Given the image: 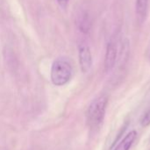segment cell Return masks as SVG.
<instances>
[{
  "mask_svg": "<svg viewBox=\"0 0 150 150\" xmlns=\"http://www.w3.org/2000/svg\"><path fill=\"white\" fill-rule=\"evenodd\" d=\"M140 123L142 127H148L150 126V108L142 116Z\"/></svg>",
  "mask_w": 150,
  "mask_h": 150,
  "instance_id": "7",
  "label": "cell"
},
{
  "mask_svg": "<svg viewBox=\"0 0 150 150\" xmlns=\"http://www.w3.org/2000/svg\"><path fill=\"white\" fill-rule=\"evenodd\" d=\"M136 138H137V132L134 130L130 131L113 150H129L134 145Z\"/></svg>",
  "mask_w": 150,
  "mask_h": 150,
  "instance_id": "5",
  "label": "cell"
},
{
  "mask_svg": "<svg viewBox=\"0 0 150 150\" xmlns=\"http://www.w3.org/2000/svg\"><path fill=\"white\" fill-rule=\"evenodd\" d=\"M148 7H149V0H136L135 11L137 19L140 24H142L148 14Z\"/></svg>",
  "mask_w": 150,
  "mask_h": 150,
  "instance_id": "6",
  "label": "cell"
},
{
  "mask_svg": "<svg viewBox=\"0 0 150 150\" xmlns=\"http://www.w3.org/2000/svg\"><path fill=\"white\" fill-rule=\"evenodd\" d=\"M58 2H59L60 4H65L68 2V0H58Z\"/></svg>",
  "mask_w": 150,
  "mask_h": 150,
  "instance_id": "8",
  "label": "cell"
},
{
  "mask_svg": "<svg viewBox=\"0 0 150 150\" xmlns=\"http://www.w3.org/2000/svg\"><path fill=\"white\" fill-rule=\"evenodd\" d=\"M78 59L80 69L83 73H88L92 67V55L91 49L86 44H80L78 47Z\"/></svg>",
  "mask_w": 150,
  "mask_h": 150,
  "instance_id": "3",
  "label": "cell"
},
{
  "mask_svg": "<svg viewBox=\"0 0 150 150\" xmlns=\"http://www.w3.org/2000/svg\"><path fill=\"white\" fill-rule=\"evenodd\" d=\"M117 55H118L117 43L114 40L112 39L107 43V46H106L105 62H104L105 72H109L114 68L116 65V61H117Z\"/></svg>",
  "mask_w": 150,
  "mask_h": 150,
  "instance_id": "4",
  "label": "cell"
},
{
  "mask_svg": "<svg viewBox=\"0 0 150 150\" xmlns=\"http://www.w3.org/2000/svg\"><path fill=\"white\" fill-rule=\"evenodd\" d=\"M107 104L108 96L106 95H101L91 103L86 112L87 125L91 128H98L103 123L106 113Z\"/></svg>",
  "mask_w": 150,
  "mask_h": 150,
  "instance_id": "1",
  "label": "cell"
},
{
  "mask_svg": "<svg viewBox=\"0 0 150 150\" xmlns=\"http://www.w3.org/2000/svg\"><path fill=\"white\" fill-rule=\"evenodd\" d=\"M73 75V67L70 62L64 57H59L54 61L50 78L51 81L54 86L62 87L69 82Z\"/></svg>",
  "mask_w": 150,
  "mask_h": 150,
  "instance_id": "2",
  "label": "cell"
}]
</instances>
